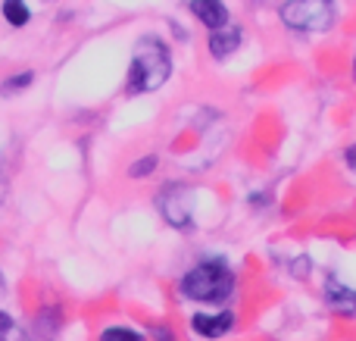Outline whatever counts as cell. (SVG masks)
I'll return each mask as SVG.
<instances>
[{"label":"cell","mask_w":356,"mask_h":341,"mask_svg":"<svg viewBox=\"0 0 356 341\" xmlns=\"http://www.w3.org/2000/svg\"><path fill=\"white\" fill-rule=\"evenodd\" d=\"M238 288V276L222 257H203L197 260L178 282L181 298L194 301V304H228Z\"/></svg>","instance_id":"cell-2"},{"label":"cell","mask_w":356,"mask_h":341,"mask_svg":"<svg viewBox=\"0 0 356 341\" xmlns=\"http://www.w3.org/2000/svg\"><path fill=\"white\" fill-rule=\"evenodd\" d=\"M188 10L207 31H219L232 25V13H228L225 0H188Z\"/></svg>","instance_id":"cell-6"},{"label":"cell","mask_w":356,"mask_h":341,"mask_svg":"<svg viewBox=\"0 0 356 341\" xmlns=\"http://www.w3.org/2000/svg\"><path fill=\"white\" fill-rule=\"evenodd\" d=\"M278 19L291 31H309V35H325L334 29L338 3L334 0H284L278 6Z\"/></svg>","instance_id":"cell-3"},{"label":"cell","mask_w":356,"mask_h":341,"mask_svg":"<svg viewBox=\"0 0 356 341\" xmlns=\"http://www.w3.org/2000/svg\"><path fill=\"white\" fill-rule=\"evenodd\" d=\"M344 163L356 173V141L350 144V148H344Z\"/></svg>","instance_id":"cell-15"},{"label":"cell","mask_w":356,"mask_h":341,"mask_svg":"<svg viewBox=\"0 0 356 341\" xmlns=\"http://www.w3.org/2000/svg\"><path fill=\"white\" fill-rule=\"evenodd\" d=\"M150 335H154V341H178V338H175V332L169 329V326H163V323L150 326Z\"/></svg>","instance_id":"cell-14"},{"label":"cell","mask_w":356,"mask_h":341,"mask_svg":"<svg viewBox=\"0 0 356 341\" xmlns=\"http://www.w3.org/2000/svg\"><path fill=\"white\" fill-rule=\"evenodd\" d=\"M241 44H244V31L234 22L219 31H209V38H207V50L213 60H228V56H234L241 50Z\"/></svg>","instance_id":"cell-7"},{"label":"cell","mask_w":356,"mask_h":341,"mask_svg":"<svg viewBox=\"0 0 356 341\" xmlns=\"http://www.w3.org/2000/svg\"><path fill=\"white\" fill-rule=\"evenodd\" d=\"M100 341H147V338H144V332L131 329V326H106L100 332Z\"/></svg>","instance_id":"cell-12"},{"label":"cell","mask_w":356,"mask_h":341,"mask_svg":"<svg viewBox=\"0 0 356 341\" xmlns=\"http://www.w3.org/2000/svg\"><path fill=\"white\" fill-rule=\"evenodd\" d=\"M0 16L10 29H25L31 22V6L25 0H3L0 3Z\"/></svg>","instance_id":"cell-9"},{"label":"cell","mask_w":356,"mask_h":341,"mask_svg":"<svg viewBox=\"0 0 356 341\" xmlns=\"http://www.w3.org/2000/svg\"><path fill=\"white\" fill-rule=\"evenodd\" d=\"M0 204H3V198H0Z\"/></svg>","instance_id":"cell-17"},{"label":"cell","mask_w":356,"mask_h":341,"mask_svg":"<svg viewBox=\"0 0 356 341\" xmlns=\"http://www.w3.org/2000/svg\"><path fill=\"white\" fill-rule=\"evenodd\" d=\"M350 75H353V81H356V54H353V66H350Z\"/></svg>","instance_id":"cell-16"},{"label":"cell","mask_w":356,"mask_h":341,"mask_svg":"<svg viewBox=\"0 0 356 341\" xmlns=\"http://www.w3.org/2000/svg\"><path fill=\"white\" fill-rule=\"evenodd\" d=\"M322 294H325V304L332 313H338V317H356V288L344 285L338 279H328Z\"/></svg>","instance_id":"cell-8"},{"label":"cell","mask_w":356,"mask_h":341,"mask_svg":"<svg viewBox=\"0 0 356 341\" xmlns=\"http://www.w3.org/2000/svg\"><path fill=\"white\" fill-rule=\"evenodd\" d=\"M156 207H160L163 219L178 232L194 229V191L184 182H166L156 191Z\"/></svg>","instance_id":"cell-4"},{"label":"cell","mask_w":356,"mask_h":341,"mask_svg":"<svg viewBox=\"0 0 356 341\" xmlns=\"http://www.w3.org/2000/svg\"><path fill=\"white\" fill-rule=\"evenodd\" d=\"M25 338L29 335L16 326V319H13L6 310H0V341H25Z\"/></svg>","instance_id":"cell-13"},{"label":"cell","mask_w":356,"mask_h":341,"mask_svg":"<svg viewBox=\"0 0 356 341\" xmlns=\"http://www.w3.org/2000/svg\"><path fill=\"white\" fill-rule=\"evenodd\" d=\"M172 47L163 41L160 35L147 31L135 41V50H131V63L125 69V94L129 97H138V94H154L172 79Z\"/></svg>","instance_id":"cell-1"},{"label":"cell","mask_w":356,"mask_h":341,"mask_svg":"<svg viewBox=\"0 0 356 341\" xmlns=\"http://www.w3.org/2000/svg\"><path fill=\"white\" fill-rule=\"evenodd\" d=\"M31 85H35V72H31V69H22V72H13L10 79H3V85H0V94H3V97H13V94L29 91Z\"/></svg>","instance_id":"cell-10"},{"label":"cell","mask_w":356,"mask_h":341,"mask_svg":"<svg viewBox=\"0 0 356 341\" xmlns=\"http://www.w3.org/2000/svg\"><path fill=\"white\" fill-rule=\"evenodd\" d=\"M156 169H160V154H144L135 163H129V179H135V182L150 179Z\"/></svg>","instance_id":"cell-11"},{"label":"cell","mask_w":356,"mask_h":341,"mask_svg":"<svg viewBox=\"0 0 356 341\" xmlns=\"http://www.w3.org/2000/svg\"><path fill=\"white\" fill-rule=\"evenodd\" d=\"M234 326H238V317H234V310H216V313H194L191 317V329H194V335L200 338H225L234 332Z\"/></svg>","instance_id":"cell-5"}]
</instances>
